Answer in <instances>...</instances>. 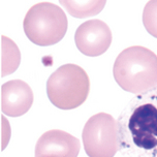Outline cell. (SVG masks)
<instances>
[{
	"label": "cell",
	"mask_w": 157,
	"mask_h": 157,
	"mask_svg": "<svg viewBox=\"0 0 157 157\" xmlns=\"http://www.w3.org/2000/svg\"><path fill=\"white\" fill-rule=\"evenodd\" d=\"M113 74L124 91L134 94L147 92L157 86V55L145 47L127 48L116 58Z\"/></svg>",
	"instance_id": "obj_1"
},
{
	"label": "cell",
	"mask_w": 157,
	"mask_h": 157,
	"mask_svg": "<svg viewBox=\"0 0 157 157\" xmlns=\"http://www.w3.org/2000/svg\"><path fill=\"white\" fill-rule=\"evenodd\" d=\"M90 91V80L82 67L64 64L50 75L47 94L50 101L60 110H74L86 101Z\"/></svg>",
	"instance_id": "obj_2"
},
{
	"label": "cell",
	"mask_w": 157,
	"mask_h": 157,
	"mask_svg": "<svg viewBox=\"0 0 157 157\" xmlns=\"http://www.w3.org/2000/svg\"><path fill=\"white\" fill-rule=\"evenodd\" d=\"M68 21L61 7L51 2H39L27 12L24 32L30 41L41 47L59 43L67 31Z\"/></svg>",
	"instance_id": "obj_3"
},
{
	"label": "cell",
	"mask_w": 157,
	"mask_h": 157,
	"mask_svg": "<svg viewBox=\"0 0 157 157\" xmlns=\"http://www.w3.org/2000/svg\"><path fill=\"white\" fill-rule=\"evenodd\" d=\"M83 145L89 157H114L118 151V127L113 116L98 113L84 126Z\"/></svg>",
	"instance_id": "obj_4"
},
{
	"label": "cell",
	"mask_w": 157,
	"mask_h": 157,
	"mask_svg": "<svg viewBox=\"0 0 157 157\" xmlns=\"http://www.w3.org/2000/svg\"><path fill=\"white\" fill-rule=\"evenodd\" d=\"M128 129L139 148L153 149L157 146V105L145 102L137 105L128 120Z\"/></svg>",
	"instance_id": "obj_5"
},
{
	"label": "cell",
	"mask_w": 157,
	"mask_h": 157,
	"mask_svg": "<svg viewBox=\"0 0 157 157\" xmlns=\"http://www.w3.org/2000/svg\"><path fill=\"white\" fill-rule=\"evenodd\" d=\"M78 50L89 57H97L108 51L112 44V31L105 22L94 19L81 24L75 31Z\"/></svg>",
	"instance_id": "obj_6"
},
{
	"label": "cell",
	"mask_w": 157,
	"mask_h": 157,
	"mask_svg": "<svg viewBox=\"0 0 157 157\" xmlns=\"http://www.w3.org/2000/svg\"><path fill=\"white\" fill-rule=\"evenodd\" d=\"M34 96L22 80H12L1 86V111L8 117H20L30 110Z\"/></svg>",
	"instance_id": "obj_7"
},
{
	"label": "cell",
	"mask_w": 157,
	"mask_h": 157,
	"mask_svg": "<svg viewBox=\"0 0 157 157\" xmlns=\"http://www.w3.org/2000/svg\"><path fill=\"white\" fill-rule=\"evenodd\" d=\"M80 141L63 130L53 129L44 132L35 146V157L54 155L58 157H78Z\"/></svg>",
	"instance_id": "obj_8"
},
{
	"label": "cell",
	"mask_w": 157,
	"mask_h": 157,
	"mask_svg": "<svg viewBox=\"0 0 157 157\" xmlns=\"http://www.w3.org/2000/svg\"><path fill=\"white\" fill-rule=\"evenodd\" d=\"M68 13L75 18L83 19L95 16L103 10L105 0H60L59 1Z\"/></svg>",
	"instance_id": "obj_9"
},
{
	"label": "cell",
	"mask_w": 157,
	"mask_h": 157,
	"mask_svg": "<svg viewBox=\"0 0 157 157\" xmlns=\"http://www.w3.org/2000/svg\"><path fill=\"white\" fill-rule=\"evenodd\" d=\"M1 39V75L4 78L17 71L21 62V54H20L19 48L12 39L4 35H2Z\"/></svg>",
	"instance_id": "obj_10"
},
{
	"label": "cell",
	"mask_w": 157,
	"mask_h": 157,
	"mask_svg": "<svg viewBox=\"0 0 157 157\" xmlns=\"http://www.w3.org/2000/svg\"><path fill=\"white\" fill-rule=\"evenodd\" d=\"M143 23L149 34L157 38V0H151L145 5Z\"/></svg>",
	"instance_id": "obj_11"
},
{
	"label": "cell",
	"mask_w": 157,
	"mask_h": 157,
	"mask_svg": "<svg viewBox=\"0 0 157 157\" xmlns=\"http://www.w3.org/2000/svg\"><path fill=\"white\" fill-rule=\"evenodd\" d=\"M39 157H58V156H54V155H43V156H39Z\"/></svg>",
	"instance_id": "obj_12"
}]
</instances>
